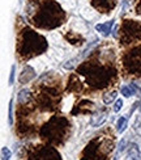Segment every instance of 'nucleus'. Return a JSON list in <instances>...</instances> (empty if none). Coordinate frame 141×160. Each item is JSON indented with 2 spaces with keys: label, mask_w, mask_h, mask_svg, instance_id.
<instances>
[{
  "label": "nucleus",
  "mask_w": 141,
  "mask_h": 160,
  "mask_svg": "<svg viewBox=\"0 0 141 160\" xmlns=\"http://www.w3.org/2000/svg\"><path fill=\"white\" fill-rule=\"evenodd\" d=\"M125 146H127V141H125V139L120 141V143H119V146H118V151H119V152H122V151L125 148Z\"/></svg>",
  "instance_id": "obj_27"
},
{
  "label": "nucleus",
  "mask_w": 141,
  "mask_h": 160,
  "mask_svg": "<svg viewBox=\"0 0 141 160\" xmlns=\"http://www.w3.org/2000/svg\"><path fill=\"white\" fill-rule=\"evenodd\" d=\"M106 131L99 134L84 148L80 160H109V155L114 148V135H107Z\"/></svg>",
  "instance_id": "obj_6"
},
{
  "label": "nucleus",
  "mask_w": 141,
  "mask_h": 160,
  "mask_svg": "<svg viewBox=\"0 0 141 160\" xmlns=\"http://www.w3.org/2000/svg\"><path fill=\"white\" fill-rule=\"evenodd\" d=\"M132 128H133V131H135L137 135L141 137V114H140V116H136L135 122H133Z\"/></svg>",
  "instance_id": "obj_21"
},
{
  "label": "nucleus",
  "mask_w": 141,
  "mask_h": 160,
  "mask_svg": "<svg viewBox=\"0 0 141 160\" xmlns=\"http://www.w3.org/2000/svg\"><path fill=\"white\" fill-rule=\"evenodd\" d=\"M8 123L13 125V100H11L8 105Z\"/></svg>",
  "instance_id": "obj_23"
},
{
  "label": "nucleus",
  "mask_w": 141,
  "mask_h": 160,
  "mask_svg": "<svg viewBox=\"0 0 141 160\" xmlns=\"http://www.w3.org/2000/svg\"><path fill=\"white\" fill-rule=\"evenodd\" d=\"M119 42L122 46H129L141 42V22L136 20H123L119 28Z\"/></svg>",
  "instance_id": "obj_9"
},
{
  "label": "nucleus",
  "mask_w": 141,
  "mask_h": 160,
  "mask_svg": "<svg viewBox=\"0 0 141 160\" xmlns=\"http://www.w3.org/2000/svg\"><path fill=\"white\" fill-rule=\"evenodd\" d=\"M94 108V102L90 101V100H81L75 108L72 109L71 114L76 116V114H90L92 110Z\"/></svg>",
  "instance_id": "obj_11"
},
{
  "label": "nucleus",
  "mask_w": 141,
  "mask_h": 160,
  "mask_svg": "<svg viewBox=\"0 0 141 160\" xmlns=\"http://www.w3.org/2000/svg\"><path fill=\"white\" fill-rule=\"evenodd\" d=\"M30 98H31L30 91L24 88V89H21V91L18 92V95H17V102L18 104H25V102H28Z\"/></svg>",
  "instance_id": "obj_17"
},
{
  "label": "nucleus",
  "mask_w": 141,
  "mask_h": 160,
  "mask_svg": "<svg viewBox=\"0 0 141 160\" xmlns=\"http://www.w3.org/2000/svg\"><path fill=\"white\" fill-rule=\"evenodd\" d=\"M26 15L35 28L45 30L56 29L67 20V13L55 0H29Z\"/></svg>",
  "instance_id": "obj_2"
},
{
  "label": "nucleus",
  "mask_w": 141,
  "mask_h": 160,
  "mask_svg": "<svg viewBox=\"0 0 141 160\" xmlns=\"http://www.w3.org/2000/svg\"><path fill=\"white\" fill-rule=\"evenodd\" d=\"M120 92H122V95L124 97H131L132 95H136L139 92V88L136 84H129V85H123L122 88H120Z\"/></svg>",
  "instance_id": "obj_16"
},
{
  "label": "nucleus",
  "mask_w": 141,
  "mask_h": 160,
  "mask_svg": "<svg viewBox=\"0 0 141 160\" xmlns=\"http://www.w3.org/2000/svg\"><path fill=\"white\" fill-rule=\"evenodd\" d=\"M58 78L49 74V80L43 75L37 82L34 87V95L31 96V101L37 110L42 113L55 112L59 109L62 101V89L59 87Z\"/></svg>",
  "instance_id": "obj_3"
},
{
  "label": "nucleus",
  "mask_w": 141,
  "mask_h": 160,
  "mask_svg": "<svg viewBox=\"0 0 141 160\" xmlns=\"http://www.w3.org/2000/svg\"><path fill=\"white\" fill-rule=\"evenodd\" d=\"M112 26H114V20H110V21L103 22V24H97L96 25V30L99 32L103 37H107V36H110Z\"/></svg>",
  "instance_id": "obj_15"
},
{
  "label": "nucleus",
  "mask_w": 141,
  "mask_h": 160,
  "mask_svg": "<svg viewBox=\"0 0 141 160\" xmlns=\"http://www.w3.org/2000/svg\"><path fill=\"white\" fill-rule=\"evenodd\" d=\"M22 160H63L59 151L51 144L28 146L22 151Z\"/></svg>",
  "instance_id": "obj_7"
},
{
  "label": "nucleus",
  "mask_w": 141,
  "mask_h": 160,
  "mask_svg": "<svg viewBox=\"0 0 141 160\" xmlns=\"http://www.w3.org/2000/svg\"><path fill=\"white\" fill-rule=\"evenodd\" d=\"M65 38L69 41V43L72 45H81L84 38L78 34H75V33H68V34H65Z\"/></svg>",
  "instance_id": "obj_19"
},
{
  "label": "nucleus",
  "mask_w": 141,
  "mask_h": 160,
  "mask_svg": "<svg viewBox=\"0 0 141 160\" xmlns=\"http://www.w3.org/2000/svg\"><path fill=\"white\" fill-rule=\"evenodd\" d=\"M49 49L47 39L35 30L24 28L17 36V55L22 61H28L46 52Z\"/></svg>",
  "instance_id": "obj_4"
},
{
  "label": "nucleus",
  "mask_w": 141,
  "mask_h": 160,
  "mask_svg": "<svg viewBox=\"0 0 141 160\" xmlns=\"http://www.w3.org/2000/svg\"><path fill=\"white\" fill-rule=\"evenodd\" d=\"M122 70L125 76L141 78V45L127 50L122 55Z\"/></svg>",
  "instance_id": "obj_8"
},
{
  "label": "nucleus",
  "mask_w": 141,
  "mask_h": 160,
  "mask_svg": "<svg viewBox=\"0 0 141 160\" xmlns=\"http://www.w3.org/2000/svg\"><path fill=\"white\" fill-rule=\"evenodd\" d=\"M12 158V152L8 147H3L2 151H0V159L2 160H11Z\"/></svg>",
  "instance_id": "obj_22"
},
{
  "label": "nucleus",
  "mask_w": 141,
  "mask_h": 160,
  "mask_svg": "<svg viewBox=\"0 0 141 160\" xmlns=\"http://www.w3.org/2000/svg\"><path fill=\"white\" fill-rule=\"evenodd\" d=\"M118 79V70L114 63V54L107 58L102 50L94 51L88 61L76 68L68 79L67 91L73 93H88L109 88Z\"/></svg>",
  "instance_id": "obj_1"
},
{
  "label": "nucleus",
  "mask_w": 141,
  "mask_h": 160,
  "mask_svg": "<svg viewBox=\"0 0 141 160\" xmlns=\"http://www.w3.org/2000/svg\"><path fill=\"white\" fill-rule=\"evenodd\" d=\"M123 108V100H120V98H118V100H115V102H114V108H112V110L115 112V113H118L120 109Z\"/></svg>",
  "instance_id": "obj_25"
},
{
  "label": "nucleus",
  "mask_w": 141,
  "mask_h": 160,
  "mask_svg": "<svg viewBox=\"0 0 141 160\" xmlns=\"http://www.w3.org/2000/svg\"><path fill=\"white\" fill-rule=\"evenodd\" d=\"M140 109H141V106H140Z\"/></svg>",
  "instance_id": "obj_28"
},
{
  "label": "nucleus",
  "mask_w": 141,
  "mask_h": 160,
  "mask_svg": "<svg viewBox=\"0 0 141 160\" xmlns=\"http://www.w3.org/2000/svg\"><path fill=\"white\" fill-rule=\"evenodd\" d=\"M92 7L99 13H110L118 4V0H90Z\"/></svg>",
  "instance_id": "obj_10"
},
{
  "label": "nucleus",
  "mask_w": 141,
  "mask_h": 160,
  "mask_svg": "<svg viewBox=\"0 0 141 160\" xmlns=\"http://www.w3.org/2000/svg\"><path fill=\"white\" fill-rule=\"evenodd\" d=\"M72 125L64 116H52L39 128V138L51 146H62L71 134Z\"/></svg>",
  "instance_id": "obj_5"
},
{
  "label": "nucleus",
  "mask_w": 141,
  "mask_h": 160,
  "mask_svg": "<svg viewBox=\"0 0 141 160\" xmlns=\"http://www.w3.org/2000/svg\"><path fill=\"white\" fill-rule=\"evenodd\" d=\"M127 125H128V118L127 117H120L116 122V130L118 132H123L127 129Z\"/></svg>",
  "instance_id": "obj_20"
},
{
  "label": "nucleus",
  "mask_w": 141,
  "mask_h": 160,
  "mask_svg": "<svg viewBox=\"0 0 141 160\" xmlns=\"http://www.w3.org/2000/svg\"><path fill=\"white\" fill-rule=\"evenodd\" d=\"M133 4V8H135V13L136 15H141V0H131Z\"/></svg>",
  "instance_id": "obj_24"
},
{
  "label": "nucleus",
  "mask_w": 141,
  "mask_h": 160,
  "mask_svg": "<svg viewBox=\"0 0 141 160\" xmlns=\"http://www.w3.org/2000/svg\"><path fill=\"white\" fill-rule=\"evenodd\" d=\"M116 96H118V92H116V91H110V92L105 93L103 97H102V100H103V102H105L106 105H110V104H112V102L116 100Z\"/></svg>",
  "instance_id": "obj_18"
},
{
  "label": "nucleus",
  "mask_w": 141,
  "mask_h": 160,
  "mask_svg": "<svg viewBox=\"0 0 141 160\" xmlns=\"http://www.w3.org/2000/svg\"><path fill=\"white\" fill-rule=\"evenodd\" d=\"M107 119V112H101V113H96V114L92 116L90 119V125L93 128H98V126H102Z\"/></svg>",
  "instance_id": "obj_14"
},
{
  "label": "nucleus",
  "mask_w": 141,
  "mask_h": 160,
  "mask_svg": "<svg viewBox=\"0 0 141 160\" xmlns=\"http://www.w3.org/2000/svg\"><path fill=\"white\" fill-rule=\"evenodd\" d=\"M15 76H16V66L13 64L11 67V74H9V80H8L9 85H12L13 83H15Z\"/></svg>",
  "instance_id": "obj_26"
},
{
  "label": "nucleus",
  "mask_w": 141,
  "mask_h": 160,
  "mask_svg": "<svg viewBox=\"0 0 141 160\" xmlns=\"http://www.w3.org/2000/svg\"><path fill=\"white\" fill-rule=\"evenodd\" d=\"M125 160H141V151L136 143L129 144L128 150H127Z\"/></svg>",
  "instance_id": "obj_13"
},
{
  "label": "nucleus",
  "mask_w": 141,
  "mask_h": 160,
  "mask_svg": "<svg viewBox=\"0 0 141 160\" xmlns=\"http://www.w3.org/2000/svg\"><path fill=\"white\" fill-rule=\"evenodd\" d=\"M35 71L33 67H30V66H25L24 70L21 71V74H20L18 76V82L21 83V84H26V83H29L30 80H33L35 78Z\"/></svg>",
  "instance_id": "obj_12"
}]
</instances>
